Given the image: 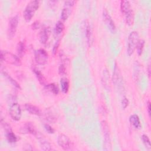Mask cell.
<instances>
[{
  "label": "cell",
  "mask_w": 151,
  "mask_h": 151,
  "mask_svg": "<svg viewBox=\"0 0 151 151\" xmlns=\"http://www.w3.org/2000/svg\"><path fill=\"white\" fill-rule=\"evenodd\" d=\"M120 9L122 14L125 16L126 24L129 26L132 25L134 22V15L129 1H122L120 2Z\"/></svg>",
  "instance_id": "1"
},
{
  "label": "cell",
  "mask_w": 151,
  "mask_h": 151,
  "mask_svg": "<svg viewBox=\"0 0 151 151\" xmlns=\"http://www.w3.org/2000/svg\"><path fill=\"white\" fill-rule=\"evenodd\" d=\"M40 2L38 1H31L26 6L23 15L27 22H29L34 15L35 12L38 9Z\"/></svg>",
  "instance_id": "2"
},
{
  "label": "cell",
  "mask_w": 151,
  "mask_h": 151,
  "mask_svg": "<svg viewBox=\"0 0 151 151\" xmlns=\"http://www.w3.org/2000/svg\"><path fill=\"white\" fill-rule=\"evenodd\" d=\"M1 61L17 66H19L21 65V60L18 57L6 51L2 50L1 51Z\"/></svg>",
  "instance_id": "3"
},
{
  "label": "cell",
  "mask_w": 151,
  "mask_h": 151,
  "mask_svg": "<svg viewBox=\"0 0 151 151\" xmlns=\"http://www.w3.org/2000/svg\"><path fill=\"white\" fill-rule=\"evenodd\" d=\"M139 41V34L136 31H132L129 35L127 40V53L130 56L132 55Z\"/></svg>",
  "instance_id": "4"
},
{
  "label": "cell",
  "mask_w": 151,
  "mask_h": 151,
  "mask_svg": "<svg viewBox=\"0 0 151 151\" xmlns=\"http://www.w3.org/2000/svg\"><path fill=\"white\" fill-rule=\"evenodd\" d=\"M101 126L104 137V149L105 150H111V145L108 124L105 120H103L101 123Z\"/></svg>",
  "instance_id": "5"
},
{
  "label": "cell",
  "mask_w": 151,
  "mask_h": 151,
  "mask_svg": "<svg viewBox=\"0 0 151 151\" xmlns=\"http://www.w3.org/2000/svg\"><path fill=\"white\" fill-rule=\"evenodd\" d=\"M19 22V17L18 15L11 17L8 22V37L9 39H12L17 31Z\"/></svg>",
  "instance_id": "6"
},
{
  "label": "cell",
  "mask_w": 151,
  "mask_h": 151,
  "mask_svg": "<svg viewBox=\"0 0 151 151\" xmlns=\"http://www.w3.org/2000/svg\"><path fill=\"white\" fill-rule=\"evenodd\" d=\"M58 145L65 150H71L73 147L71 140L68 136L64 134H60L57 139Z\"/></svg>",
  "instance_id": "7"
},
{
  "label": "cell",
  "mask_w": 151,
  "mask_h": 151,
  "mask_svg": "<svg viewBox=\"0 0 151 151\" xmlns=\"http://www.w3.org/2000/svg\"><path fill=\"white\" fill-rule=\"evenodd\" d=\"M35 60L38 64L45 65L48 58V55L47 52L44 49H38L34 52Z\"/></svg>",
  "instance_id": "8"
},
{
  "label": "cell",
  "mask_w": 151,
  "mask_h": 151,
  "mask_svg": "<svg viewBox=\"0 0 151 151\" xmlns=\"http://www.w3.org/2000/svg\"><path fill=\"white\" fill-rule=\"evenodd\" d=\"M9 114L11 118L15 120L18 121L21 117V109L20 106L17 103H13L9 108Z\"/></svg>",
  "instance_id": "9"
},
{
  "label": "cell",
  "mask_w": 151,
  "mask_h": 151,
  "mask_svg": "<svg viewBox=\"0 0 151 151\" xmlns=\"http://www.w3.org/2000/svg\"><path fill=\"white\" fill-rule=\"evenodd\" d=\"M103 20H104L105 24L107 26L109 30L111 32L114 33L116 31V26H115L114 22L112 18L110 15L109 12L106 9H104L103 11Z\"/></svg>",
  "instance_id": "10"
},
{
  "label": "cell",
  "mask_w": 151,
  "mask_h": 151,
  "mask_svg": "<svg viewBox=\"0 0 151 151\" xmlns=\"http://www.w3.org/2000/svg\"><path fill=\"white\" fill-rule=\"evenodd\" d=\"M19 130L21 133H30L35 136L38 133L35 126L31 122H27Z\"/></svg>",
  "instance_id": "11"
},
{
  "label": "cell",
  "mask_w": 151,
  "mask_h": 151,
  "mask_svg": "<svg viewBox=\"0 0 151 151\" xmlns=\"http://www.w3.org/2000/svg\"><path fill=\"white\" fill-rule=\"evenodd\" d=\"M51 34V29L50 27L44 28L39 34L40 41L42 44H45L48 41Z\"/></svg>",
  "instance_id": "12"
},
{
  "label": "cell",
  "mask_w": 151,
  "mask_h": 151,
  "mask_svg": "<svg viewBox=\"0 0 151 151\" xmlns=\"http://www.w3.org/2000/svg\"><path fill=\"white\" fill-rule=\"evenodd\" d=\"M24 107L25 110L31 114L36 116H40L41 114V112L40 108L35 105H32L29 103H27L25 104Z\"/></svg>",
  "instance_id": "13"
},
{
  "label": "cell",
  "mask_w": 151,
  "mask_h": 151,
  "mask_svg": "<svg viewBox=\"0 0 151 151\" xmlns=\"http://www.w3.org/2000/svg\"><path fill=\"white\" fill-rule=\"evenodd\" d=\"M36 136H37V138H38V139L40 142V146H41V147L42 150H46V151L52 150L51 145L50 144V143L45 139H44L42 136H40L38 133L37 134Z\"/></svg>",
  "instance_id": "14"
},
{
  "label": "cell",
  "mask_w": 151,
  "mask_h": 151,
  "mask_svg": "<svg viewBox=\"0 0 151 151\" xmlns=\"http://www.w3.org/2000/svg\"><path fill=\"white\" fill-rule=\"evenodd\" d=\"M85 32H86L87 44L88 46L90 47L93 42V29L90 24H87L86 25Z\"/></svg>",
  "instance_id": "15"
},
{
  "label": "cell",
  "mask_w": 151,
  "mask_h": 151,
  "mask_svg": "<svg viewBox=\"0 0 151 151\" xmlns=\"http://www.w3.org/2000/svg\"><path fill=\"white\" fill-rule=\"evenodd\" d=\"M130 123L135 129H140L141 127V124L139 120V117L136 114H133L130 117Z\"/></svg>",
  "instance_id": "16"
},
{
  "label": "cell",
  "mask_w": 151,
  "mask_h": 151,
  "mask_svg": "<svg viewBox=\"0 0 151 151\" xmlns=\"http://www.w3.org/2000/svg\"><path fill=\"white\" fill-rule=\"evenodd\" d=\"M121 78V74H120V72L119 70V68L117 65V64H115L114 65V73H113V81L114 83V84H117V83H119V81H120Z\"/></svg>",
  "instance_id": "17"
},
{
  "label": "cell",
  "mask_w": 151,
  "mask_h": 151,
  "mask_svg": "<svg viewBox=\"0 0 151 151\" xmlns=\"http://www.w3.org/2000/svg\"><path fill=\"white\" fill-rule=\"evenodd\" d=\"M33 71H34L35 75L36 76V77L38 80L39 83L41 84H42V85L46 86V83H47L46 79L44 77V76H43V74L41 73V71L38 69H37L36 68H34L33 69Z\"/></svg>",
  "instance_id": "18"
},
{
  "label": "cell",
  "mask_w": 151,
  "mask_h": 151,
  "mask_svg": "<svg viewBox=\"0 0 151 151\" xmlns=\"http://www.w3.org/2000/svg\"><path fill=\"white\" fill-rule=\"evenodd\" d=\"M71 13V9L70 6H65V7L63 9L61 14V18L63 21H65L68 19L69 16L70 15Z\"/></svg>",
  "instance_id": "19"
},
{
  "label": "cell",
  "mask_w": 151,
  "mask_h": 151,
  "mask_svg": "<svg viewBox=\"0 0 151 151\" xmlns=\"http://www.w3.org/2000/svg\"><path fill=\"white\" fill-rule=\"evenodd\" d=\"M61 90L64 93H67L69 89V82L66 78H62L60 80Z\"/></svg>",
  "instance_id": "20"
},
{
  "label": "cell",
  "mask_w": 151,
  "mask_h": 151,
  "mask_svg": "<svg viewBox=\"0 0 151 151\" xmlns=\"http://www.w3.org/2000/svg\"><path fill=\"white\" fill-rule=\"evenodd\" d=\"M6 139H7V140L9 143H15L17 141V137L12 132L11 130L6 132Z\"/></svg>",
  "instance_id": "21"
},
{
  "label": "cell",
  "mask_w": 151,
  "mask_h": 151,
  "mask_svg": "<svg viewBox=\"0 0 151 151\" xmlns=\"http://www.w3.org/2000/svg\"><path fill=\"white\" fill-rule=\"evenodd\" d=\"M45 88L47 90L51 91V93H52L54 94H58L59 93V90H58L57 86H56L54 83L47 84L45 86Z\"/></svg>",
  "instance_id": "22"
},
{
  "label": "cell",
  "mask_w": 151,
  "mask_h": 151,
  "mask_svg": "<svg viewBox=\"0 0 151 151\" xmlns=\"http://www.w3.org/2000/svg\"><path fill=\"white\" fill-rule=\"evenodd\" d=\"M45 114V118L47 120H48V122L54 123L57 120V116L51 110L47 111V112H46Z\"/></svg>",
  "instance_id": "23"
},
{
  "label": "cell",
  "mask_w": 151,
  "mask_h": 151,
  "mask_svg": "<svg viewBox=\"0 0 151 151\" xmlns=\"http://www.w3.org/2000/svg\"><path fill=\"white\" fill-rule=\"evenodd\" d=\"M17 51L18 53V55L19 57H22L25 52V45L23 43V42H19L17 44Z\"/></svg>",
  "instance_id": "24"
},
{
  "label": "cell",
  "mask_w": 151,
  "mask_h": 151,
  "mask_svg": "<svg viewBox=\"0 0 151 151\" xmlns=\"http://www.w3.org/2000/svg\"><path fill=\"white\" fill-rule=\"evenodd\" d=\"M64 24L60 21H58L56 24H55V32L57 34H60L64 30Z\"/></svg>",
  "instance_id": "25"
},
{
  "label": "cell",
  "mask_w": 151,
  "mask_h": 151,
  "mask_svg": "<svg viewBox=\"0 0 151 151\" xmlns=\"http://www.w3.org/2000/svg\"><path fill=\"white\" fill-rule=\"evenodd\" d=\"M145 45V41L143 40H139L136 48L137 49V52L139 55H140L142 53Z\"/></svg>",
  "instance_id": "26"
},
{
  "label": "cell",
  "mask_w": 151,
  "mask_h": 151,
  "mask_svg": "<svg viewBox=\"0 0 151 151\" xmlns=\"http://www.w3.org/2000/svg\"><path fill=\"white\" fill-rule=\"evenodd\" d=\"M142 139L144 145H145V146L148 149H150V147H151V146H150V140H149L148 136H146V134H143L142 136Z\"/></svg>",
  "instance_id": "27"
},
{
  "label": "cell",
  "mask_w": 151,
  "mask_h": 151,
  "mask_svg": "<svg viewBox=\"0 0 151 151\" xmlns=\"http://www.w3.org/2000/svg\"><path fill=\"white\" fill-rule=\"evenodd\" d=\"M3 74H4V76L7 78V79L8 80H9V81H10V82L11 83V84L13 85V86H14L15 87H17V88H20V86H19V85L17 83V81H15L11 76H9L8 74H7L6 73H3Z\"/></svg>",
  "instance_id": "28"
},
{
  "label": "cell",
  "mask_w": 151,
  "mask_h": 151,
  "mask_svg": "<svg viewBox=\"0 0 151 151\" xmlns=\"http://www.w3.org/2000/svg\"><path fill=\"white\" fill-rule=\"evenodd\" d=\"M62 61H62L61 64L60 65L59 68H58L59 73H60V74H64V73H65V69H66V68H65V63L64 62V61H63V59H62Z\"/></svg>",
  "instance_id": "29"
},
{
  "label": "cell",
  "mask_w": 151,
  "mask_h": 151,
  "mask_svg": "<svg viewBox=\"0 0 151 151\" xmlns=\"http://www.w3.org/2000/svg\"><path fill=\"white\" fill-rule=\"evenodd\" d=\"M44 128L46 130V131L48 133H50V134H52L54 133V129L51 126H50L49 124H45L44 125Z\"/></svg>",
  "instance_id": "30"
},
{
  "label": "cell",
  "mask_w": 151,
  "mask_h": 151,
  "mask_svg": "<svg viewBox=\"0 0 151 151\" xmlns=\"http://www.w3.org/2000/svg\"><path fill=\"white\" fill-rule=\"evenodd\" d=\"M129 104V100L126 97H124L122 100V106L123 109H126Z\"/></svg>",
  "instance_id": "31"
},
{
  "label": "cell",
  "mask_w": 151,
  "mask_h": 151,
  "mask_svg": "<svg viewBox=\"0 0 151 151\" xmlns=\"http://www.w3.org/2000/svg\"><path fill=\"white\" fill-rule=\"evenodd\" d=\"M75 3H76L75 1H67L64 2V4L65 6H68L72 7V6H73V5H74Z\"/></svg>",
  "instance_id": "32"
},
{
  "label": "cell",
  "mask_w": 151,
  "mask_h": 151,
  "mask_svg": "<svg viewBox=\"0 0 151 151\" xmlns=\"http://www.w3.org/2000/svg\"><path fill=\"white\" fill-rule=\"evenodd\" d=\"M40 22L38 21H35L33 23V24L32 25V28L34 29H38L40 27Z\"/></svg>",
  "instance_id": "33"
},
{
  "label": "cell",
  "mask_w": 151,
  "mask_h": 151,
  "mask_svg": "<svg viewBox=\"0 0 151 151\" xmlns=\"http://www.w3.org/2000/svg\"><path fill=\"white\" fill-rule=\"evenodd\" d=\"M58 44H59V41H58L56 44H55V45L53 47V53L55 54L57 51V48H58Z\"/></svg>",
  "instance_id": "34"
},
{
  "label": "cell",
  "mask_w": 151,
  "mask_h": 151,
  "mask_svg": "<svg viewBox=\"0 0 151 151\" xmlns=\"http://www.w3.org/2000/svg\"><path fill=\"white\" fill-rule=\"evenodd\" d=\"M147 109L148 114L150 116V102L149 101H148L147 103Z\"/></svg>",
  "instance_id": "35"
},
{
  "label": "cell",
  "mask_w": 151,
  "mask_h": 151,
  "mask_svg": "<svg viewBox=\"0 0 151 151\" xmlns=\"http://www.w3.org/2000/svg\"><path fill=\"white\" fill-rule=\"evenodd\" d=\"M147 72H148V76L150 77V65H148Z\"/></svg>",
  "instance_id": "36"
}]
</instances>
